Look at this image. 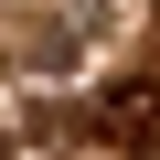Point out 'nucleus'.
I'll use <instances>...</instances> for the list:
<instances>
[{
    "instance_id": "obj_1",
    "label": "nucleus",
    "mask_w": 160,
    "mask_h": 160,
    "mask_svg": "<svg viewBox=\"0 0 160 160\" xmlns=\"http://www.w3.org/2000/svg\"><path fill=\"white\" fill-rule=\"evenodd\" d=\"M96 128H107L118 149H149V139H160V86H107Z\"/></svg>"
}]
</instances>
